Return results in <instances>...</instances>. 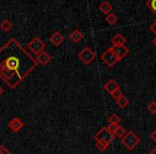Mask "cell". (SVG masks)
Instances as JSON below:
<instances>
[{"label":"cell","mask_w":156,"mask_h":154,"mask_svg":"<svg viewBox=\"0 0 156 154\" xmlns=\"http://www.w3.org/2000/svg\"><path fill=\"white\" fill-rule=\"evenodd\" d=\"M145 5H147V8L150 10V11L153 12V13L156 15V0H147Z\"/></svg>","instance_id":"obj_18"},{"label":"cell","mask_w":156,"mask_h":154,"mask_svg":"<svg viewBox=\"0 0 156 154\" xmlns=\"http://www.w3.org/2000/svg\"><path fill=\"white\" fill-rule=\"evenodd\" d=\"M78 58L83 64L89 65L90 63H92L96 58V52H93L90 47H85L78 52Z\"/></svg>","instance_id":"obj_4"},{"label":"cell","mask_w":156,"mask_h":154,"mask_svg":"<svg viewBox=\"0 0 156 154\" xmlns=\"http://www.w3.org/2000/svg\"><path fill=\"white\" fill-rule=\"evenodd\" d=\"M9 128L14 133H18L23 127H24V122L22 121L20 118H13L12 120H10V122L8 123Z\"/></svg>","instance_id":"obj_7"},{"label":"cell","mask_w":156,"mask_h":154,"mask_svg":"<svg viewBox=\"0 0 156 154\" xmlns=\"http://www.w3.org/2000/svg\"><path fill=\"white\" fill-rule=\"evenodd\" d=\"M150 31L153 32L154 34H156V22H153L150 25Z\"/></svg>","instance_id":"obj_25"},{"label":"cell","mask_w":156,"mask_h":154,"mask_svg":"<svg viewBox=\"0 0 156 154\" xmlns=\"http://www.w3.org/2000/svg\"><path fill=\"white\" fill-rule=\"evenodd\" d=\"M105 20H106L107 24H109V25H115L118 22H119V17H118V16L115 15V14H113V13L108 14Z\"/></svg>","instance_id":"obj_16"},{"label":"cell","mask_w":156,"mask_h":154,"mask_svg":"<svg viewBox=\"0 0 156 154\" xmlns=\"http://www.w3.org/2000/svg\"><path fill=\"white\" fill-rule=\"evenodd\" d=\"M140 142V138L135 134L133 131H129L125 134L123 138H121V143L128 150V151H133L137 145Z\"/></svg>","instance_id":"obj_3"},{"label":"cell","mask_w":156,"mask_h":154,"mask_svg":"<svg viewBox=\"0 0 156 154\" xmlns=\"http://www.w3.org/2000/svg\"><path fill=\"white\" fill-rule=\"evenodd\" d=\"M120 122H121V119H120L119 116L115 115V113H112V115H111L110 117L108 118V123L117 124V125H119Z\"/></svg>","instance_id":"obj_19"},{"label":"cell","mask_w":156,"mask_h":154,"mask_svg":"<svg viewBox=\"0 0 156 154\" xmlns=\"http://www.w3.org/2000/svg\"><path fill=\"white\" fill-rule=\"evenodd\" d=\"M39 64L26 48L11 38L0 48V78L15 89Z\"/></svg>","instance_id":"obj_1"},{"label":"cell","mask_w":156,"mask_h":154,"mask_svg":"<svg viewBox=\"0 0 156 154\" xmlns=\"http://www.w3.org/2000/svg\"><path fill=\"white\" fill-rule=\"evenodd\" d=\"M98 9H100V11L102 12L103 14H105V15H108V14H110L111 11H112V5H110V2H109V1L105 0V1H103V2L100 5Z\"/></svg>","instance_id":"obj_14"},{"label":"cell","mask_w":156,"mask_h":154,"mask_svg":"<svg viewBox=\"0 0 156 154\" xmlns=\"http://www.w3.org/2000/svg\"><path fill=\"white\" fill-rule=\"evenodd\" d=\"M150 137H151V139L154 141V142L156 143V130H154L153 132L151 133V135H150Z\"/></svg>","instance_id":"obj_26"},{"label":"cell","mask_w":156,"mask_h":154,"mask_svg":"<svg viewBox=\"0 0 156 154\" xmlns=\"http://www.w3.org/2000/svg\"><path fill=\"white\" fill-rule=\"evenodd\" d=\"M3 92H5V90L2 89V87H0V96L2 95V94H3Z\"/></svg>","instance_id":"obj_28"},{"label":"cell","mask_w":156,"mask_h":154,"mask_svg":"<svg viewBox=\"0 0 156 154\" xmlns=\"http://www.w3.org/2000/svg\"><path fill=\"white\" fill-rule=\"evenodd\" d=\"M101 59L108 65L109 67H112L119 62V59L115 56V52H113L112 47H109L108 49H106L102 55H101Z\"/></svg>","instance_id":"obj_6"},{"label":"cell","mask_w":156,"mask_h":154,"mask_svg":"<svg viewBox=\"0 0 156 154\" xmlns=\"http://www.w3.org/2000/svg\"><path fill=\"white\" fill-rule=\"evenodd\" d=\"M35 59H37V63H39V64L46 65V64H48V63L50 62V60H51V56H50L48 52H42L41 54L37 55V56L35 57Z\"/></svg>","instance_id":"obj_11"},{"label":"cell","mask_w":156,"mask_h":154,"mask_svg":"<svg viewBox=\"0 0 156 154\" xmlns=\"http://www.w3.org/2000/svg\"><path fill=\"white\" fill-rule=\"evenodd\" d=\"M117 104L120 108H125V107L128 106V104H129V100H128L125 95H123L121 98H119V100L117 101Z\"/></svg>","instance_id":"obj_17"},{"label":"cell","mask_w":156,"mask_h":154,"mask_svg":"<svg viewBox=\"0 0 156 154\" xmlns=\"http://www.w3.org/2000/svg\"><path fill=\"white\" fill-rule=\"evenodd\" d=\"M147 109L151 115H155L156 113V102L155 101H152L149 103V105L147 106Z\"/></svg>","instance_id":"obj_21"},{"label":"cell","mask_w":156,"mask_h":154,"mask_svg":"<svg viewBox=\"0 0 156 154\" xmlns=\"http://www.w3.org/2000/svg\"><path fill=\"white\" fill-rule=\"evenodd\" d=\"M49 41L52 45L60 46L61 44L64 42V37H63L62 33H60L59 31H55V32L49 37Z\"/></svg>","instance_id":"obj_9"},{"label":"cell","mask_w":156,"mask_h":154,"mask_svg":"<svg viewBox=\"0 0 156 154\" xmlns=\"http://www.w3.org/2000/svg\"><path fill=\"white\" fill-rule=\"evenodd\" d=\"M45 47H46L45 42L42 39H40L39 37L34 38V39L31 40L28 43V49L30 50L33 55H35V56H37V55H40L42 52H44Z\"/></svg>","instance_id":"obj_5"},{"label":"cell","mask_w":156,"mask_h":154,"mask_svg":"<svg viewBox=\"0 0 156 154\" xmlns=\"http://www.w3.org/2000/svg\"><path fill=\"white\" fill-rule=\"evenodd\" d=\"M83 38V34L80 30H78V29H75L71 32V34L69 35V39L71 40L72 42L74 43H78V42H80Z\"/></svg>","instance_id":"obj_13"},{"label":"cell","mask_w":156,"mask_h":154,"mask_svg":"<svg viewBox=\"0 0 156 154\" xmlns=\"http://www.w3.org/2000/svg\"><path fill=\"white\" fill-rule=\"evenodd\" d=\"M127 133V131L125 130V127H123V126H120L117 128V131H115V137H119V138H123L124 136H125V134Z\"/></svg>","instance_id":"obj_20"},{"label":"cell","mask_w":156,"mask_h":154,"mask_svg":"<svg viewBox=\"0 0 156 154\" xmlns=\"http://www.w3.org/2000/svg\"><path fill=\"white\" fill-rule=\"evenodd\" d=\"M152 43H153V45H154V46H155V47H156V37L154 38L153 40H152Z\"/></svg>","instance_id":"obj_27"},{"label":"cell","mask_w":156,"mask_h":154,"mask_svg":"<svg viewBox=\"0 0 156 154\" xmlns=\"http://www.w3.org/2000/svg\"><path fill=\"white\" fill-rule=\"evenodd\" d=\"M104 89L106 90L109 94H112L115 90L120 89V86L115 79H109V81L104 85Z\"/></svg>","instance_id":"obj_10"},{"label":"cell","mask_w":156,"mask_h":154,"mask_svg":"<svg viewBox=\"0 0 156 154\" xmlns=\"http://www.w3.org/2000/svg\"><path fill=\"white\" fill-rule=\"evenodd\" d=\"M0 154H12L11 151L5 145H0Z\"/></svg>","instance_id":"obj_24"},{"label":"cell","mask_w":156,"mask_h":154,"mask_svg":"<svg viewBox=\"0 0 156 154\" xmlns=\"http://www.w3.org/2000/svg\"><path fill=\"white\" fill-rule=\"evenodd\" d=\"M111 43H112V46H122L125 45L126 43V39L123 34L121 33H117L112 37L111 39Z\"/></svg>","instance_id":"obj_12"},{"label":"cell","mask_w":156,"mask_h":154,"mask_svg":"<svg viewBox=\"0 0 156 154\" xmlns=\"http://www.w3.org/2000/svg\"><path fill=\"white\" fill-rule=\"evenodd\" d=\"M149 154H156V148H155V149H153V150H152V151L150 152Z\"/></svg>","instance_id":"obj_29"},{"label":"cell","mask_w":156,"mask_h":154,"mask_svg":"<svg viewBox=\"0 0 156 154\" xmlns=\"http://www.w3.org/2000/svg\"><path fill=\"white\" fill-rule=\"evenodd\" d=\"M110 95L112 96V98H115V101H118L119 98H121L122 96L124 95V94H123V92H122V90H121V89H118V90H115V91L113 92L112 94H110Z\"/></svg>","instance_id":"obj_22"},{"label":"cell","mask_w":156,"mask_h":154,"mask_svg":"<svg viewBox=\"0 0 156 154\" xmlns=\"http://www.w3.org/2000/svg\"><path fill=\"white\" fill-rule=\"evenodd\" d=\"M118 127H119V125H117V124H111V123H109L108 125H107V128H108V130L110 131L111 133H113V134L115 133V131H117Z\"/></svg>","instance_id":"obj_23"},{"label":"cell","mask_w":156,"mask_h":154,"mask_svg":"<svg viewBox=\"0 0 156 154\" xmlns=\"http://www.w3.org/2000/svg\"><path fill=\"white\" fill-rule=\"evenodd\" d=\"M13 28V23L9 20H3L2 22L0 23V29L5 32H9L11 29Z\"/></svg>","instance_id":"obj_15"},{"label":"cell","mask_w":156,"mask_h":154,"mask_svg":"<svg viewBox=\"0 0 156 154\" xmlns=\"http://www.w3.org/2000/svg\"><path fill=\"white\" fill-rule=\"evenodd\" d=\"M111 47H112L113 52H115V56L118 57L119 61H121L123 58H125V57L128 55V52H129V49H128V48L126 47L125 45H122V46H111Z\"/></svg>","instance_id":"obj_8"},{"label":"cell","mask_w":156,"mask_h":154,"mask_svg":"<svg viewBox=\"0 0 156 154\" xmlns=\"http://www.w3.org/2000/svg\"><path fill=\"white\" fill-rule=\"evenodd\" d=\"M115 139V135L111 133L110 131L107 128V126L102 127L94 136V140H95V145L100 151H105L108 149L110 143Z\"/></svg>","instance_id":"obj_2"}]
</instances>
